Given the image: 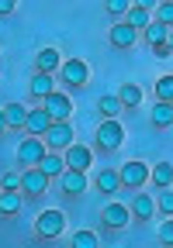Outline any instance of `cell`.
Segmentation results:
<instances>
[{
  "instance_id": "obj_4",
  "label": "cell",
  "mask_w": 173,
  "mask_h": 248,
  "mask_svg": "<svg viewBox=\"0 0 173 248\" xmlns=\"http://www.w3.org/2000/svg\"><path fill=\"white\" fill-rule=\"evenodd\" d=\"M42 138H45L49 152H66V148L73 145V128H69V121H52L49 131H45Z\"/></svg>"
},
{
  "instance_id": "obj_24",
  "label": "cell",
  "mask_w": 173,
  "mask_h": 248,
  "mask_svg": "<svg viewBox=\"0 0 173 248\" xmlns=\"http://www.w3.org/2000/svg\"><path fill=\"white\" fill-rule=\"evenodd\" d=\"M142 35H146V42H149V45H159V42H166L170 28H166L163 21H156V17H153V21L146 24V31H142Z\"/></svg>"
},
{
  "instance_id": "obj_23",
  "label": "cell",
  "mask_w": 173,
  "mask_h": 248,
  "mask_svg": "<svg viewBox=\"0 0 173 248\" xmlns=\"http://www.w3.org/2000/svg\"><path fill=\"white\" fill-rule=\"evenodd\" d=\"M149 121H153V128H170V124H173V107H170L166 100H156Z\"/></svg>"
},
{
  "instance_id": "obj_22",
  "label": "cell",
  "mask_w": 173,
  "mask_h": 248,
  "mask_svg": "<svg viewBox=\"0 0 173 248\" xmlns=\"http://www.w3.org/2000/svg\"><path fill=\"white\" fill-rule=\"evenodd\" d=\"M97 190L101 193H118L121 190V176L114 172V169H101L97 172Z\"/></svg>"
},
{
  "instance_id": "obj_15",
  "label": "cell",
  "mask_w": 173,
  "mask_h": 248,
  "mask_svg": "<svg viewBox=\"0 0 173 248\" xmlns=\"http://www.w3.org/2000/svg\"><path fill=\"white\" fill-rule=\"evenodd\" d=\"M38 169L49 176V179H59L66 172V159H63V152H45V159L38 162Z\"/></svg>"
},
{
  "instance_id": "obj_25",
  "label": "cell",
  "mask_w": 173,
  "mask_h": 248,
  "mask_svg": "<svg viewBox=\"0 0 173 248\" xmlns=\"http://www.w3.org/2000/svg\"><path fill=\"white\" fill-rule=\"evenodd\" d=\"M121 21H128V24H132V28H138V31H146V24L153 21V14H149L146 7H135V4H132V7H128V14H125Z\"/></svg>"
},
{
  "instance_id": "obj_13",
  "label": "cell",
  "mask_w": 173,
  "mask_h": 248,
  "mask_svg": "<svg viewBox=\"0 0 173 248\" xmlns=\"http://www.w3.org/2000/svg\"><path fill=\"white\" fill-rule=\"evenodd\" d=\"M59 186H63V193L80 197V193H86V172H80V169H66V172L59 176Z\"/></svg>"
},
{
  "instance_id": "obj_35",
  "label": "cell",
  "mask_w": 173,
  "mask_h": 248,
  "mask_svg": "<svg viewBox=\"0 0 173 248\" xmlns=\"http://www.w3.org/2000/svg\"><path fill=\"white\" fill-rule=\"evenodd\" d=\"M14 7H17V0H0V17H7Z\"/></svg>"
},
{
  "instance_id": "obj_38",
  "label": "cell",
  "mask_w": 173,
  "mask_h": 248,
  "mask_svg": "<svg viewBox=\"0 0 173 248\" xmlns=\"http://www.w3.org/2000/svg\"><path fill=\"white\" fill-rule=\"evenodd\" d=\"M166 45H170V48H173V28H170V35H166Z\"/></svg>"
},
{
  "instance_id": "obj_31",
  "label": "cell",
  "mask_w": 173,
  "mask_h": 248,
  "mask_svg": "<svg viewBox=\"0 0 173 248\" xmlns=\"http://www.w3.org/2000/svg\"><path fill=\"white\" fill-rule=\"evenodd\" d=\"M128 7H132V0H107V14L111 17H125Z\"/></svg>"
},
{
  "instance_id": "obj_39",
  "label": "cell",
  "mask_w": 173,
  "mask_h": 248,
  "mask_svg": "<svg viewBox=\"0 0 173 248\" xmlns=\"http://www.w3.org/2000/svg\"><path fill=\"white\" fill-rule=\"evenodd\" d=\"M170 107H173V100H170Z\"/></svg>"
},
{
  "instance_id": "obj_26",
  "label": "cell",
  "mask_w": 173,
  "mask_h": 248,
  "mask_svg": "<svg viewBox=\"0 0 173 248\" xmlns=\"http://www.w3.org/2000/svg\"><path fill=\"white\" fill-rule=\"evenodd\" d=\"M97 110H101V117H118L125 107H121V100H118V93H114V97L107 93V97H101V100H97Z\"/></svg>"
},
{
  "instance_id": "obj_12",
  "label": "cell",
  "mask_w": 173,
  "mask_h": 248,
  "mask_svg": "<svg viewBox=\"0 0 173 248\" xmlns=\"http://www.w3.org/2000/svg\"><path fill=\"white\" fill-rule=\"evenodd\" d=\"M49 124H52V114L45 107H28V124H24L28 135H45Z\"/></svg>"
},
{
  "instance_id": "obj_32",
  "label": "cell",
  "mask_w": 173,
  "mask_h": 248,
  "mask_svg": "<svg viewBox=\"0 0 173 248\" xmlns=\"http://www.w3.org/2000/svg\"><path fill=\"white\" fill-rule=\"evenodd\" d=\"M159 241H163V245H173V214L159 224Z\"/></svg>"
},
{
  "instance_id": "obj_21",
  "label": "cell",
  "mask_w": 173,
  "mask_h": 248,
  "mask_svg": "<svg viewBox=\"0 0 173 248\" xmlns=\"http://www.w3.org/2000/svg\"><path fill=\"white\" fill-rule=\"evenodd\" d=\"M21 203H24L21 190H4V193H0V217H4V214H17Z\"/></svg>"
},
{
  "instance_id": "obj_6",
  "label": "cell",
  "mask_w": 173,
  "mask_h": 248,
  "mask_svg": "<svg viewBox=\"0 0 173 248\" xmlns=\"http://www.w3.org/2000/svg\"><path fill=\"white\" fill-rule=\"evenodd\" d=\"M118 176H121V186H128V190H142V186L149 183V166L138 162V159H132V162H125L118 169Z\"/></svg>"
},
{
  "instance_id": "obj_37",
  "label": "cell",
  "mask_w": 173,
  "mask_h": 248,
  "mask_svg": "<svg viewBox=\"0 0 173 248\" xmlns=\"http://www.w3.org/2000/svg\"><path fill=\"white\" fill-rule=\"evenodd\" d=\"M7 131V117H4V107H0V135Z\"/></svg>"
},
{
  "instance_id": "obj_9",
  "label": "cell",
  "mask_w": 173,
  "mask_h": 248,
  "mask_svg": "<svg viewBox=\"0 0 173 248\" xmlns=\"http://www.w3.org/2000/svg\"><path fill=\"white\" fill-rule=\"evenodd\" d=\"M42 107L52 114V121H69V114H73V100L66 97V93H59V90H52L42 100Z\"/></svg>"
},
{
  "instance_id": "obj_2",
  "label": "cell",
  "mask_w": 173,
  "mask_h": 248,
  "mask_svg": "<svg viewBox=\"0 0 173 248\" xmlns=\"http://www.w3.org/2000/svg\"><path fill=\"white\" fill-rule=\"evenodd\" d=\"M121 141H125V128L118 124V117H104L97 128V148L114 152V148H121Z\"/></svg>"
},
{
  "instance_id": "obj_8",
  "label": "cell",
  "mask_w": 173,
  "mask_h": 248,
  "mask_svg": "<svg viewBox=\"0 0 173 248\" xmlns=\"http://www.w3.org/2000/svg\"><path fill=\"white\" fill-rule=\"evenodd\" d=\"M128 221H132V207H125V203H107V207L101 210V224L111 228V231L128 228Z\"/></svg>"
},
{
  "instance_id": "obj_36",
  "label": "cell",
  "mask_w": 173,
  "mask_h": 248,
  "mask_svg": "<svg viewBox=\"0 0 173 248\" xmlns=\"http://www.w3.org/2000/svg\"><path fill=\"white\" fill-rule=\"evenodd\" d=\"M132 4H135V7H146V11H156L159 0H132Z\"/></svg>"
},
{
  "instance_id": "obj_16",
  "label": "cell",
  "mask_w": 173,
  "mask_h": 248,
  "mask_svg": "<svg viewBox=\"0 0 173 248\" xmlns=\"http://www.w3.org/2000/svg\"><path fill=\"white\" fill-rule=\"evenodd\" d=\"M35 66H38V73H59V66H63V62H59V48H42L38 55H35Z\"/></svg>"
},
{
  "instance_id": "obj_27",
  "label": "cell",
  "mask_w": 173,
  "mask_h": 248,
  "mask_svg": "<svg viewBox=\"0 0 173 248\" xmlns=\"http://www.w3.org/2000/svg\"><path fill=\"white\" fill-rule=\"evenodd\" d=\"M156 100H173V76H159L156 79Z\"/></svg>"
},
{
  "instance_id": "obj_34",
  "label": "cell",
  "mask_w": 173,
  "mask_h": 248,
  "mask_svg": "<svg viewBox=\"0 0 173 248\" xmlns=\"http://www.w3.org/2000/svg\"><path fill=\"white\" fill-rule=\"evenodd\" d=\"M153 52H156V59H173V48H170L166 42H159V45H153Z\"/></svg>"
},
{
  "instance_id": "obj_30",
  "label": "cell",
  "mask_w": 173,
  "mask_h": 248,
  "mask_svg": "<svg viewBox=\"0 0 173 248\" xmlns=\"http://www.w3.org/2000/svg\"><path fill=\"white\" fill-rule=\"evenodd\" d=\"M73 248H97V234L94 231H76L73 234Z\"/></svg>"
},
{
  "instance_id": "obj_11",
  "label": "cell",
  "mask_w": 173,
  "mask_h": 248,
  "mask_svg": "<svg viewBox=\"0 0 173 248\" xmlns=\"http://www.w3.org/2000/svg\"><path fill=\"white\" fill-rule=\"evenodd\" d=\"M63 159H66V169H80V172H86V169L94 166V152L86 148V145H76V141H73V145L63 152Z\"/></svg>"
},
{
  "instance_id": "obj_29",
  "label": "cell",
  "mask_w": 173,
  "mask_h": 248,
  "mask_svg": "<svg viewBox=\"0 0 173 248\" xmlns=\"http://www.w3.org/2000/svg\"><path fill=\"white\" fill-rule=\"evenodd\" d=\"M156 210H163L166 217L173 214V186H163V193L156 197Z\"/></svg>"
},
{
  "instance_id": "obj_14",
  "label": "cell",
  "mask_w": 173,
  "mask_h": 248,
  "mask_svg": "<svg viewBox=\"0 0 173 248\" xmlns=\"http://www.w3.org/2000/svg\"><path fill=\"white\" fill-rule=\"evenodd\" d=\"M52 90H55L52 73H35V76H32V83H28V93H32V100H45Z\"/></svg>"
},
{
  "instance_id": "obj_1",
  "label": "cell",
  "mask_w": 173,
  "mask_h": 248,
  "mask_svg": "<svg viewBox=\"0 0 173 248\" xmlns=\"http://www.w3.org/2000/svg\"><path fill=\"white\" fill-rule=\"evenodd\" d=\"M45 152H49V145H45L42 135H28V138L17 145V166H21V169L38 166V162L45 159Z\"/></svg>"
},
{
  "instance_id": "obj_10",
  "label": "cell",
  "mask_w": 173,
  "mask_h": 248,
  "mask_svg": "<svg viewBox=\"0 0 173 248\" xmlns=\"http://www.w3.org/2000/svg\"><path fill=\"white\" fill-rule=\"evenodd\" d=\"M138 35H142V31L138 28H132L128 21H114V28H111V45L114 48H135V42H138Z\"/></svg>"
},
{
  "instance_id": "obj_33",
  "label": "cell",
  "mask_w": 173,
  "mask_h": 248,
  "mask_svg": "<svg viewBox=\"0 0 173 248\" xmlns=\"http://www.w3.org/2000/svg\"><path fill=\"white\" fill-rule=\"evenodd\" d=\"M0 190H21V172H4V183Z\"/></svg>"
},
{
  "instance_id": "obj_18",
  "label": "cell",
  "mask_w": 173,
  "mask_h": 248,
  "mask_svg": "<svg viewBox=\"0 0 173 248\" xmlns=\"http://www.w3.org/2000/svg\"><path fill=\"white\" fill-rule=\"evenodd\" d=\"M132 214L138 217V221H149V217L156 214V200H153L149 193H135V200H132Z\"/></svg>"
},
{
  "instance_id": "obj_5",
  "label": "cell",
  "mask_w": 173,
  "mask_h": 248,
  "mask_svg": "<svg viewBox=\"0 0 173 248\" xmlns=\"http://www.w3.org/2000/svg\"><path fill=\"white\" fill-rule=\"evenodd\" d=\"M59 79L66 86H86L90 83V66H86L83 59H66L59 66Z\"/></svg>"
},
{
  "instance_id": "obj_3",
  "label": "cell",
  "mask_w": 173,
  "mask_h": 248,
  "mask_svg": "<svg viewBox=\"0 0 173 248\" xmlns=\"http://www.w3.org/2000/svg\"><path fill=\"white\" fill-rule=\"evenodd\" d=\"M66 231V214L63 210H42L35 221V234L38 238H59Z\"/></svg>"
},
{
  "instance_id": "obj_17",
  "label": "cell",
  "mask_w": 173,
  "mask_h": 248,
  "mask_svg": "<svg viewBox=\"0 0 173 248\" xmlns=\"http://www.w3.org/2000/svg\"><path fill=\"white\" fill-rule=\"evenodd\" d=\"M4 117H7V131H21L28 124V107L24 104H7L4 107Z\"/></svg>"
},
{
  "instance_id": "obj_19",
  "label": "cell",
  "mask_w": 173,
  "mask_h": 248,
  "mask_svg": "<svg viewBox=\"0 0 173 248\" xmlns=\"http://www.w3.org/2000/svg\"><path fill=\"white\" fill-rule=\"evenodd\" d=\"M149 183L153 186H173V162H159V166H153L149 169Z\"/></svg>"
},
{
  "instance_id": "obj_28",
  "label": "cell",
  "mask_w": 173,
  "mask_h": 248,
  "mask_svg": "<svg viewBox=\"0 0 173 248\" xmlns=\"http://www.w3.org/2000/svg\"><path fill=\"white\" fill-rule=\"evenodd\" d=\"M156 21L173 28V0H159V4H156Z\"/></svg>"
},
{
  "instance_id": "obj_20",
  "label": "cell",
  "mask_w": 173,
  "mask_h": 248,
  "mask_svg": "<svg viewBox=\"0 0 173 248\" xmlns=\"http://www.w3.org/2000/svg\"><path fill=\"white\" fill-rule=\"evenodd\" d=\"M118 100H121V107H138L142 104V86L138 83H121L118 86Z\"/></svg>"
},
{
  "instance_id": "obj_7",
  "label": "cell",
  "mask_w": 173,
  "mask_h": 248,
  "mask_svg": "<svg viewBox=\"0 0 173 248\" xmlns=\"http://www.w3.org/2000/svg\"><path fill=\"white\" fill-rule=\"evenodd\" d=\"M45 190H49V176L38 166H28L21 172V193L24 197H45Z\"/></svg>"
}]
</instances>
